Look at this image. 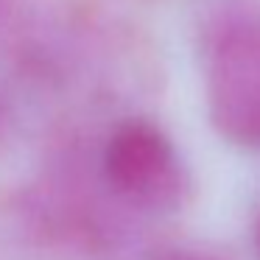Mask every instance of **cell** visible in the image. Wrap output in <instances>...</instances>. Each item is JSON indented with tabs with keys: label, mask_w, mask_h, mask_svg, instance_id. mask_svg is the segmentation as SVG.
<instances>
[{
	"label": "cell",
	"mask_w": 260,
	"mask_h": 260,
	"mask_svg": "<svg viewBox=\"0 0 260 260\" xmlns=\"http://www.w3.org/2000/svg\"><path fill=\"white\" fill-rule=\"evenodd\" d=\"M202 70L213 129L260 148V0H221L204 17Z\"/></svg>",
	"instance_id": "1"
},
{
	"label": "cell",
	"mask_w": 260,
	"mask_h": 260,
	"mask_svg": "<svg viewBox=\"0 0 260 260\" xmlns=\"http://www.w3.org/2000/svg\"><path fill=\"white\" fill-rule=\"evenodd\" d=\"M101 171L109 190L146 213H176L190 199V171L168 135L151 120H123L107 137Z\"/></svg>",
	"instance_id": "2"
},
{
	"label": "cell",
	"mask_w": 260,
	"mask_h": 260,
	"mask_svg": "<svg viewBox=\"0 0 260 260\" xmlns=\"http://www.w3.org/2000/svg\"><path fill=\"white\" fill-rule=\"evenodd\" d=\"M28 23V0H0V42L20 34Z\"/></svg>",
	"instance_id": "3"
},
{
	"label": "cell",
	"mask_w": 260,
	"mask_h": 260,
	"mask_svg": "<svg viewBox=\"0 0 260 260\" xmlns=\"http://www.w3.org/2000/svg\"><path fill=\"white\" fill-rule=\"evenodd\" d=\"M157 260H226L221 252H210V249H171V252L159 254Z\"/></svg>",
	"instance_id": "4"
},
{
	"label": "cell",
	"mask_w": 260,
	"mask_h": 260,
	"mask_svg": "<svg viewBox=\"0 0 260 260\" xmlns=\"http://www.w3.org/2000/svg\"><path fill=\"white\" fill-rule=\"evenodd\" d=\"M9 120H12V115H9V104H6V98L0 95V143L6 140V135H9Z\"/></svg>",
	"instance_id": "5"
},
{
	"label": "cell",
	"mask_w": 260,
	"mask_h": 260,
	"mask_svg": "<svg viewBox=\"0 0 260 260\" xmlns=\"http://www.w3.org/2000/svg\"><path fill=\"white\" fill-rule=\"evenodd\" d=\"M254 243H257V252H260V218H257V226H254Z\"/></svg>",
	"instance_id": "6"
}]
</instances>
